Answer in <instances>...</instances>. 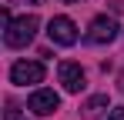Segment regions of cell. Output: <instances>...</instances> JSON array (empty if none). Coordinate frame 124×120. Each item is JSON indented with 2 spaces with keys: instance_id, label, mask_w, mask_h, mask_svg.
Masks as SVG:
<instances>
[{
  "instance_id": "10",
  "label": "cell",
  "mask_w": 124,
  "mask_h": 120,
  "mask_svg": "<svg viewBox=\"0 0 124 120\" xmlns=\"http://www.w3.org/2000/svg\"><path fill=\"white\" fill-rule=\"evenodd\" d=\"M67 3H77V0H67Z\"/></svg>"
},
{
  "instance_id": "9",
  "label": "cell",
  "mask_w": 124,
  "mask_h": 120,
  "mask_svg": "<svg viewBox=\"0 0 124 120\" xmlns=\"http://www.w3.org/2000/svg\"><path fill=\"white\" fill-rule=\"evenodd\" d=\"M27 3H40V0H27Z\"/></svg>"
},
{
  "instance_id": "7",
  "label": "cell",
  "mask_w": 124,
  "mask_h": 120,
  "mask_svg": "<svg viewBox=\"0 0 124 120\" xmlns=\"http://www.w3.org/2000/svg\"><path fill=\"white\" fill-rule=\"evenodd\" d=\"M81 110H84V117H87V120H97L104 110H107V93H97V97H91V100L81 107Z\"/></svg>"
},
{
  "instance_id": "6",
  "label": "cell",
  "mask_w": 124,
  "mask_h": 120,
  "mask_svg": "<svg viewBox=\"0 0 124 120\" xmlns=\"http://www.w3.org/2000/svg\"><path fill=\"white\" fill-rule=\"evenodd\" d=\"M114 37H117V23L111 17H94L91 20V27H87V40L91 43H111Z\"/></svg>"
},
{
  "instance_id": "1",
  "label": "cell",
  "mask_w": 124,
  "mask_h": 120,
  "mask_svg": "<svg viewBox=\"0 0 124 120\" xmlns=\"http://www.w3.org/2000/svg\"><path fill=\"white\" fill-rule=\"evenodd\" d=\"M7 30H3V40H7V47H27L30 40H34V33H37V17L34 13H23V17H10L7 23H3Z\"/></svg>"
},
{
  "instance_id": "4",
  "label": "cell",
  "mask_w": 124,
  "mask_h": 120,
  "mask_svg": "<svg viewBox=\"0 0 124 120\" xmlns=\"http://www.w3.org/2000/svg\"><path fill=\"white\" fill-rule=\"evenodd\" d=\"M57 107H61V97H57L54 90H34V93L27 97V110L37 113V117H50Z\"/></svg>"
},
{
  "instance_id": "3",
  "label": "cell",
  "mask_w": 124,
  "mask_h": 120,
  "mask_svg": "<svg viewBox=\"0 0 124 120\" xmlns=\"http://www.w3.org/2000/svg\"><path fill=\"white\" fill-rule=\"evenodd\" d=\"M47 37L61 47H70V43H77V27H74L70 17H54L47 23Z\"/></svg>"
},
{
  "instance_id": "8",
  "label": "cell",
  "mask_w": 124,
  "mask_h": 120,
  "mask_svg": "<svg viewBox=\"0 0 124 120\" xmlns=\"http://www.w3.org/2000/svg\"><path fill=\"white\" fill-rule=\"evenodd\" d=\"M107 120H124V107H114V110H107Z\"/></svg>"
},
{
  "instance_id": "5",
  "label": "cell",
  "mask_w": 124,
  "mask_h": 120,
  "mask_svg": "<svg viewBox=\"0 0 124 120\" xmlns=\"http://www.w3.org/2000/svg\"><path fill=\"white\" fill-rule=\"evenodd\" d=\"M57 77H61V83H64L67 93H81L84 90V70H81V63L64 60L61 67H57Z\"/></svg>"
},
{
  "instance_id": "2",
  "label": "cell",
  "mask_w": 124,
  "mask_h": 120,
  "mask_svg": "<svg viewBox=\"0 0 124 120\" xmlns=\"http://www.w3.org/2000/svg\"><path fill=\"white\" fill-rule=\"evenodd\" d=\"M44 63L40 60H17L14 67H10V83H17V87H27V83H40L44 80Z\"/></svg>"
}]
</instances>
